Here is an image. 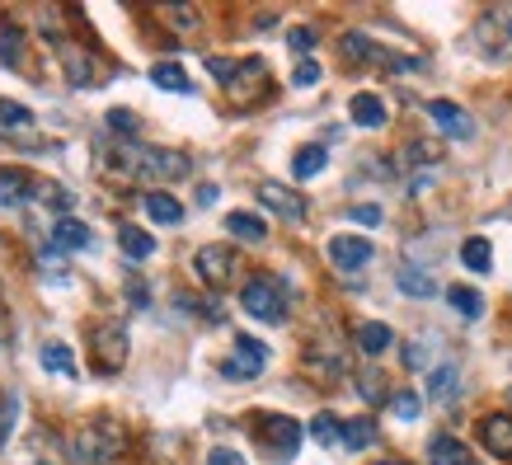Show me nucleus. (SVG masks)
<instances>
[{
	"label": "nucleus",
	"instance_id": "1",
	"mask_svg": "<svg viewBox=\"0 0 512 465\" xmlns=\"http://www.w3.org/2000/svg\"><path fill=\"white\" fill-rule=\"evenodd\" d=\"M104 179H123V184H170L184 179L188 160L179 151H151V146H118V151L99 155Z\"/></svg>",
	"mask_w": 512,
	"mask_h": 465
},
{
	"label": "nucleus",
	"instance_id": "2",
	"mask_svg": "<svg viewBox=\"0 0 512 465\" xmlns=\"http://www.w3.org/2000/svg\"><path fill=\"white\" fill-rule=\"evenodd\" d=\"M127 451V428L109 414H99L71 437V461L76 465H113Z\"/></svg>",
	"mask_w": 512,
	"mask_h": 465
},
{
	"label": "nucleus",
	"instance_id": "3",
	"mask_svg": "<svg viewBox=\"0 0 512 465\" xmlns=\"http://www.w3.org/2000/svg\"><path fill=\"white\" fill-rule=\"evenodd\" d=\"M127 362V329L118 320H99L90 329V367L99 376H118Z\"/></svg>",
	"mask_w": 512,
	"mask_h": 465
},
{
	"label": "nucleus",
	"instance_id": "4",
	"mask_svg": "<svg viewBox=\"0 0 512 465\" xmlns=\"http://www.w3.org/2000/svg\"><path fill=\"white\" fill-rule=\"evenodd\" d=\"M226 99H231L235 109H254V104H264L268 99V62L264 57H245V62H235V76L226 80Z\"/></svg>",
	"mask_w": 512,
	"mask_h": 465
},
{
	"label": "nucleus",
	"instance_id": "5",
	"mask_svg": "<svg viewBox=\"0 0 512 465\" xmlns=\"http://www.w3.org/2000/svg\"><path fill=\"white\" fill-rule=\"evenodd\" d=\"M240 306L254 315V320H264V325H282L287 320V296L273 278H249L245 292H240Z\"/></svg>",
	"mask_w": 512,
	"mask_h": 465
},
{
	"label": "nucleus",
	"instance_id": "6",
	"mask_svg": "<svg viewBox=\"0 0 512 465\" xmlns=\"http://www.w3.org/2000/svg\"><path fill=\"white\" fill-rule=\"evenodd\" d=\"M301 423L287 419V414H264V423H259V442H264V451L273 456V461H292L296 451H301Z\"/></svg>",
	"mask_w": 512,
	"mask_h": 465
},
{
	"label": "nucleus",
	"instance_id": "7",
	"mask_svg": "<svg viewBox=\"0 0 512 465\" xmlns=\"http://www.w3.org/2000/svg\"><path fill=\"white\" fill-rule=\"evenodd\" d=\"M475 38H480L484 57H508L512 52V5H494V10H484L480 24H475Z\"/></svg>",
	"mask_w": 512,
	"mask_h": 465
},
{
	"label": "nucleus",
	"instance_id": "8",
	"mask_svg": "<svg viewBox=\"0 0 512 465\" xmlns=\"http://www.w3.org/2000/svg\"><path fill=\"white\" fill-rule=\"evenodd\" d=\"M193 268H198V278L207 282L212 292H221V287H231V282H235L240 259H235L231 245H202L198 254H193Z\"/></svg>",
	"mask_w": 512,
	"mask_h": 465
},
{
	"label": "nucleus",
	"instance_id": "9",
	"mask_svg": "<svg viewBox=\"0 0 512 465\" xmlns=\"http://www.w3.org/2000/svg\"><path fill=\"white\" fill-rule=\"evenodd\" d=\"M343 62H353V66H395V71H414V62L409 57H395V52H386L381 43H372L367 33H343Z\"/></svg>",
	"mask_w": 512,
	"mask_h": 465
},
{
	"label": "nucleus",
	"instance_id": "10",
	"mask_svg": "<svg viewBox=\"0 0 512 465\" xmlns=\"http://www.w3.org/2000/svg\"><path fill=\"white\" fill-rule=\"evenodd\" d=\"M264 367H268V348L254 339V334H240L231 357L221 362V376H226V381H254Z\"/></svg>",
	"mask_w": 512,
	"mask_h": 465
},
{
	"label": "nucleus",
	"instance_id": "11",
	"mask_svg": "<svg viewBox=\"0 0 512 465\" xmlns=\"http://www.w3.org/2000/svg\"><path fill=\"white\" fill-rule=\"evenodd\" d=\"M47 29H52V47H57V57H62V66H66V80H71V85H104V80H99V66H94V57L90 52H85V47H71L62 38V33H57V24H52V15H47Z\"/></svg>",
	"mask_w": 512,
	"mask_h": 465
},
{
	"label": "nucleus",
	"instance_id": "12",
	"mask_svg": "<svg viewBox=\"0 0 512 465\" xmlns=\"http://www.w3.org/2000/svg\"><path fill=\"white\" fill-rule=\"evenodd\" d=\"M372 240H362V235H334L329 240V264L343 268V273H353V268H367L372 264Z\"/></svg>",
	"mask_w": 512,
	"mask_h": 465
},
{
	"label": "nucleus",
	"instance_id": "13",
	"mask_svg": "<svg viewBox=\"0 0 512 465\" xmlns=\"http://www.w3.org/2000/svg\"><path fill=\"white\" fill-rule=\"evenodd\" d=\"M428 118H433L437 132H442V137H451V141L475 137V123H470V113L461 109V104H451V99H433V104H428Z\"/></svg>",
	"mask_w": 512,
	"mask_h": 465
},
{
	"label": "nucleus",
	"instance_id": "14",
	"mask_svg": "<svg viewBox=\"0 0 512 465\" xmlns=\"http://www.w3.org/2000/svg\"><path fill=\"white\" fill-rule=\"evenodd\" d=\"M480 442L494 451V456L512 461V414H484L480 419Z\"/></svg>",
	"mask_w": 512,
	"mask_h": 465
},
{
	"label": "nucleus",
	"instance_id": "15",
	"mask_svg": "<svg viewBox=\"0 0 512 465\" xmlns=\"http://www.w3.org/2000/svg\"><path fill=\"white\" fill-rule=\"evenodd\" d=\"M259 202H264V207H273V212H278V217H287V221L306 217V198H301V193H292L287 184H264V188H259Z\"/></svg>",
	"mask_w": 512,
	"mask_h": 465
},
{
	"label": "nucleus",
	"instance_id": "16",
	"mask_svg": "<svg viewBox=\"0 0 512 465\" xmlns=\"http://www.w3.org/2000/svg\"><path fill=\"white\" fill-rule=\"evenodd\" d=\"M428 465H480V461L470 456V447L461 442V437L437 433L433 442H428Z\"/></svg>",
	"mask_w": 512,
	"mask_h": 465
},
{
	"label": "nucleus",
	"instance_id": "17",
	"mask_svg": "<svg viewBox=\"0 0 512 465\" xmlns=\"http://www.w3.org/2000/svg\"><path fill=\"white\" fill-rule=\"evenodd\" d=\"M348 118H353L357 127H381L386 123V99L372 90H357L353 99H348Z\"/></svg>",
	"mask_w": 512,
	"mask_h": 465
},
{
	"label": "nucleus",
	"instance_id": "18",
	"mask_svg": "<svg viewBox=\"0 0 512 465\" xmlns=\"http://www.w3.org/2000/svg\"><path fill=\"white\" fill-rule=\"evenodd\" d=\"M33 193H38V184H33L29 174L15 170V165H10V170L0 165V207H19V202H29Z\"/></svg>",
	"mask_w": 512,
	"mask_h": 465
},
{
	"label": "nucleus",
	"instance_id": "19",
	"mask_svg": "<svg viewBox=\"0 0 512 465\" xmlns=\"http://www.w3.org/2000/svg\"><path fill=\"white\" fill-rule=\"evenodd\" d=\"M353 343L367 357H381L390 343H395V334H390V325H381V320H362V325L353 329Z\"/></svg>",
	"mask_w": 512,
	"mask_h": 465
},
{
	"label": "nucleus",
	"instance_id": "20",
	"mask_svg": "<svg viewBox=\"0 0 512 465\" xmlns=\"http://www.w3.org/2000/svg\"><path fill=\"white\" fill-rule=\"evenodd\" d=\"M141 207H146V217L156 221V226H179L184 221V202L170 198V193H146Z\"/></svg>",
	"mask_w": 512,
	"mask_h": 465
},
{
	"label": "nucleus",
	"instance_id": "21",
	"mask_svg": "<svg viewBox=\"0 0 512 465\" xmlns=\"http://www.w3.org/2000/svg\"><path fill=\"white\" fill-rule=\"evenodd\" d=\"M381 437V428H376V419H343V433H339V442L348 451H367Z\"/></svg>",
	"mask_w": 512,
	"mask_h": 465
},
{
	"label": "nucleus",
	"instance_id": "22",
	"mask_svg": "<svg viewBox=\"0 0 512 465\" xmlns=\"http://www.w3.org/2000/svg\"><path fill=\"white\" fill-rule=\"evenodd\" d=\"M226 231H231L235 240H245V245H259L268 235V226H264V217H254V212H231V217H226Z\"/></svg>",
	"mask_w": 512,
	"mask_h": 465
},
{
	"label": "nucleus",
	"instance_id": "23",
	"mask_svg": "<svg viewBox=\"0 0 512 465\" xmlns=\"http://www.w3.org/2000/svg\"><path fill=\"white\" fill-rule=\"evenodd\" d=\"M52 245L57 249H85L90 245V226L76 217H62L57 226H52Z\"/></svg>",
	"mask_w": 512,
	"mask_h": 465
},
{
	"label": "nucleus",
	"instance_id": "24",
	"mask_svg": "<svg viewBox=\"0 0 512 465\" xmlns=\"http://www.w3.org/2000/svg\"><path fill=\"white\" fill-rule=\"evenodd\" d=\"M118 245H123L127 259H151V254H156V235L141 231V226H123V231H118Z\"/></svg>",
	"mask_w": 512,
	"mask_h": 465
},
{
	"label": "nucleus",
	"instance_id": "25",
	"mask_svg": "<svg viewBox=\"0 0 512 465\" xmlns=\"http://www.w3.org/2000/svg\"><path fill=\"white\" fill-rule=\"evenodd\" d=\"M461 264H466L470 273H489V268H494V245H489L484 235H470L466 245H461Z\"/></svg>",
	"mask_w": 512,
	"mask_h": 465
},
{
	"label": "nucleus",
	"instance_id": "26",
	"mask_svg": "<svg viewBox=\"0 0 512 465\" xmlns=\"http://www.w3.org/2000/svg\"><path fill=\"white\" fill-rule=\"evenodd\" d=\"M447 301L461 320H480L484 315V296L475 292V287H461V282H456V287H447Z\"/></svg>",
	"mask_w": 512,
	"mask_h": 465
},
{
	"label": "nucleus",
	"instance_id": "27",
	"mask_svg": "<svg viewBox=\"0 0 512 465\" xmlns=\"http://www.w3.org/2000/svg\"><path fill=\"white\" fill-rule=\"evenodd\" d=\"M151 80H156V90L193 94V80L184 76V66H174V62H156V66H151Z\"/></svg>",
	"mask_w": 512,
	"mask_h": 465
},
{
	"label": "nucleus",
	"instance_id": "28",
	"mask_svg": "<svg viewBox=\"0 0 512 465\" xmlns=\"http://www.w3.org/2000/svg\"><path fill=\"white\" fill-rule=\"evenodd\" d=\"M38 362H43V372H62V376H76V353L66 348V343H43V353H38Z\"/></svg>",
	"mask_w": 512,
	"mask_h": 465
},
{
	"label": "nucleus",
	"instance_id": "29",
	"mask_svg": "<svg viewBox=\"0 0 512 465\" xmlns=\"http://www.w3.org/2000/svg\"><path fill=\"white\" fill-rule=\"evenodd\" d=\"M395 282H400V292L404 296H419V301H428V296L437 292V282L423 273V268H414V264H404L400 273H395Z\"/></svg>",
	"mask_w": 512,
	"mask_h": 465
},
{
	"label": "nucleus",
	"instance_id": "30",
	"mask_svg": "<svg viewBox=\"0 0 512 465\" xmlns=\"http://www.w3.org/2000/svg\"><path fill=\"white\" fill-rule=\"evenodd\" d=\"M325 165H329V151H325V146H301V151H296V160H292V174L301 179V184H306V179H315V174L325 170Z\"/></svg>",
	"mask_w": 512,
	"mask_h": 465
},
{
	"label": "nucleus",
	"instance_id": "31",
	"mask_svg": "<svg viewBox=\"0 0 512 465\" xmlns=\"http://www.w3.org/2000/svg\"><path fill=\"white\" fill-rule=\"evenodd\" d=\"M456 390H461V372H456L451 362H447V367H437V372L428 376V400L447 404V400H456Z\"/></svg>",
	"mask_w": 512,
	"mask_h": 465
},
{
	"label": "nucleus",
	"instance_id": "32",
	"mask_svg": "<svg viewBox=\"0 0 512 465\" xmlns=\"http://www.w3.org/2000/svg\"><path fill=\"white\" fill-rule=\"evenodd\" d=\"M0 62L5 66L24 62V33H19V24H0Z\"/></svg>",
	"mask_w": 512,
	"mask_h": 465
},
{
	"label": "nucleus",
	"instance_id": "33",
	"mask_svg": "<svg viewBox=\"0 0 512 465\" xmlns=\"http://www.w3.org/2000/svg\"><path fill=\"white\" fill-rule=\"evenodd\" d=\"M390 414H395V419H419L423 414V400H419V390H400V395H390Z\"/></svg>",
	"mask_w": 512,
	"mask_h": 465
},
{
	"label": "nucleus",
	"instance_id": "34",
	"mask_svg": "<svg viewBox=\"0 0 512 465\" xmlns=\"http://www.w3.org/2000/svg\"><path fill=\"white\" fill-rule=\"evenodd\" d=\"M15 414H19L15 390H0V451H5V442H10V433H15Z\"/></svg>",
	"mask_w": 512,
	"mask_h": 465
},
{
	"label": "nucleus",
	"instance_id": "35",
	"mask_svg": "<svg viewBox=\"0 0 512 465\" xmlns=\"http://www.w3.org/2000/svg\"><path fill=\"white\" fill-rule=\"evenodd\" d=\"M339 433H343V423L334 419V414H315V419H311V437L320 442V447H334V442H339Z\"/></svg>",
	"mask_w": 512,
	"mask_h": 465
},
{
	"label": "nucleus",
	"instance_id": "36",
	"mask_svg": "<svg viewBox=\"0 0 512 465\" xmlns=\"http://www.w3.org/2000/svg\"><path fill=\"white\" fill-rule=\"evenodd\" d=\"M381 381H386V376L362 372V376H357V395H362V400H367V404H381V400H390V395H386V386H381Z\"/></svg>",
	"mask_w": 512,
	"mask_h": 465
},
{
	"label": "nucleus",
	"instance_id": "37",
	"mask_svg": "<svg viewBox=\"0 0 512 465\" xmlns=\"http://www.w3.org/2000/svg\"><path fill=\"white\" fill-rule=\"evenodd\" d=\"M33 113L24 109V104H15V99H0V127H29Z\"/></svg>",
	"mask_w": 512,
	"mask_h": 465
},
{
	"label": "nucleus",
	"instance_id": "38",
	"mask_svg": "<svg viewBox=\"0 0 512 465\" xmlns=\"http://www.w3.org/2000/svg\"><path fill=\"white\" fill-rule=\"evenodd\" d=\"M33 198H43L47 207H57V212H66V207H71V193H66L62 184H52V179H47V184H38V193H33Z\"/></svg>",
	"mask_w": 512,
	"mask_h": 465
},
{
	"label": "nucleus",
	"instance_id": "39",
	"mask_svg": "<svg viewBox=\"0 0 512 465\" xmlns=\"http://www.w3.org/2000/svg\"><path fill=\"white\" fill-rule=\"evenodd\" d=\"M109 127H113V132H123V137H137V113H132V109H109Z\"/></svg>",
	"mask_w": 512,
	"mask_h": 465
},
{
	"label": "nucleus",
	"instance_id": "40",
	"mask_svg": "<svg viewBox=\"0 0 512 465\" xmlns=\"http://www.w3.org/2000/svg\"><path fill=\"white\" fill-rule=\"evenodd\" d=\"M292 85H296V90H311V85H320V62H311V57H306V62L292 71Z\"/></svg>",
	"mask_w": 512,
	"mask_h": 465
},
{
	"label": "nucleus",
	"instance_id": "41",
	"mask_svg": "<svg viewBox=\"0 0 512 465\" xmlns=\"http://www.w3.org/2000/svg\"><path fill=\"white\" fill-rule=\"evenodd\" d=\"M287 43H292V52H311V47H315V29H306V24H296V29L287 33Z\"/></svg>",
	"mask_w": 512,
	"mask_h": 465
},
{
	"label": "nucleus",
	"instance_id": "42",
	"mask_svg": "<svg viewBox=\"0 0 512 465\" xmlns=\"http://www.w3.org/2000/svg\"><path fill=\"white\" fill-rule=\"evenodd\" d=\"M207 465H245V456H240V451H231V447H212V451H207Z\"/></svg>",
	"mask_w": 512,
	"mask_h": 465
},
{
	"label": "nucleus",
	"instance_id": "43",
	"mask_svg": "<svg viewBox=\"0 0 512 465\" xmlns=\"http://www.w3.org/2000/svg\"><path fill=\"white\" fill-rule=\"evenodd\" d=\"M423 362H428V348H423V343H404V367H414V372H419Z\"/></svg>",
	"mask_w": 512,
	"mask_h": 465
},
{
	"label": "nucleus",
	"instance_id": "44",
	"mask_svg": "<svg viewBox=\"0 0 512 465\" xmlns=\"http://www.w3.org/2000/svg\"><path fill=\"white\" fill-rule=\"evenodd\" d=\"M207 71H212V76H221V85H226V80L235 76V62H226V57H207Z\"/></svg>",
	"mask_w": 512,
	"mask_h": 465
},
{
	"label": "nucleus",
	"instance_id": "45",
	"mask_svg": "<svg viewBox=\"0 0 512 465\" xmlns=\"http://www.w3.org/2000/svg\"><path fill=\"white\" fill-rule=\"evenodd\" d=\"M353 221H362V226H376V221H381V207L362 202V207H353Z\"/></svg>",
	"mask_w": 512,
	"mask_h": 465
},
{
	"label": "nucleus",
	"instance_id": "46",
	"mask_svg": "<svg viewBox=\"0 0 512 465\" xmlns=\"http://www.w3.org/2000/svg\"><path fill=\"white\" fill-rule=\"evenodd\" d=\"M127 296H132V306H146V287L137 278H127Z\"/></svg>",
	"mask_w": 512,
	"mask_h": 465
},
{
	"label": "nucleus",
	"instance_id": "47",
	"mask_svg": "<svg viewBox=\"0 0 512 465\" xmlns=\"http://www.w3.org/2000/svg\"><path fill=\"white\" fill-rule=\"evenodd\" d=\"M217 202V184H202L198 188V207H212Z\"/></svg>",
	"mask_w": 512,
	"mask_h": 465
},
{
	"label": "nucleus",
	"instance_id": "48",
	"mask_svg": "<svg viewBox=\"0 0 512 465\" xmlns=\"http://www.w3.org/2000/svg\"><path fill=\"white\" fill-rule=\"evenodd\" d=\"M372 465H409V461H400V456H386V461H372Z\"/></svg>",
	"mask_w": 512,
	"mask_h": 465
}]
</instances>
